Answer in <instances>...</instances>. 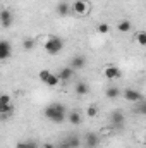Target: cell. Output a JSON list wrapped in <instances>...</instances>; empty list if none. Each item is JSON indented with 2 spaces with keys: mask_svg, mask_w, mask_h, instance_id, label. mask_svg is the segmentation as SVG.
Segmentation results:
<instances>
[{
  "mask_svg": "<svg viewBox=\"0 0 146 148\" xmlns=\"http://www.w3.org/2000/svg\"><path fill=\"white\" fill-rule=\"evenodd\" d=\"M45 117L55 124H60L67 119V112H65V107L62 103H50L46 109H45Z\"/></svg>",
  "mask_w": 146,
  "mask_h": 148,
  "instance_id": "1",
  "label": "cell"
},
{
  "mask_svg": "<svg viewBox=\"0 0 146 148\" xmlns=\"http://www.w3.org/2000/svg\"><path fill=\"white\" fill-rule=\"evenodd\" d=\"M62 48H64V41H62V38H59V36H50L45 41V50L48 53H52V55L59 53Z\"/></svg>",
  "mask_w": 146,
  "mask_h": 148,
  "instance_id": "2",
  "label": "cell"
},
{
  "mask_svg": "<svg viewBox=\"0 0 146 148\" xmlns=\"http://www.w3.org/2000/svg\"><path fill=\"white\" fill-rule=\"evenodd\" d=\"M81 138L79 136H76V134H69V136H65L62 141H59V145L57 148H79L81 147Z\"/></svg>",
  "mask_w": 146,
  "mask_h": 148,
  "instance_id": "3",
  "label": "cell"
},
{
  "mask_svg": "<svg viewBox=\"0 0 146 148\" xmlns=\"http://www.w3.org/2000/svg\"><path fill=\"white\" fill-rule=\"evenodd\" d=\"M83 145H84V148H98L100 147V136L96 133H88L83 140Z\"/></svg>",
  "mask_w": 146,
  "mask_h": 148,
  "instance_id": "4",
  "label": "cell"
},
{
  "mask_svg": "<svg viewBox=\"0 0 146 148\" xmlns=\"http://www.w3.org/2000/svg\"><path fill=\"white\" fill-rule=\"evenodd\" d=\"M124 122H126V117H124V114L120 110H113L110 114V124H112L115 129H120V127L124 126Z\"/></svg>",
  "mask_w": 146,
  "mask_h": 148,
  "instance_id": "5",
  "label": "cell"
},
{
  "mask_svg": "<svg viewBox=\"0 0 146 148\" xmlns=\"http://www.w3.org/2000/svg\"><path fill=\"white\" fill-rule=\"evenodd\" d=\"M124 98L127 100V102H141L143 100V95L138 91V90H132V88H127L126 91H124Z\"/></svg>",
  "mask_w": 146,
  "mask_h": 148,
  "instance_id": "6",
  "label": "cell"
},
{
  "mask_svg": "<svg viewBox=\"0 0 146 148\" xmlns=\"http://www.w3.org/2000/svg\"><path fill=\"white\" fill-rule=\"evenodd\" d=\"M10 52H12L10 43L7 40H2L0 41V60H7L10 57Z\"/></svg>",
  "mask_w": 146,
  "mask_h": 148,
  "instance_id": "7",
  "label": "cell"
},
{
  "mask_svg": "<svg viewBox=\"0 0 146 148\" xmlns=\"http://www.w3.org/2000/svg\"><path fill=\"white\" fill-rule=\"evenodd\" d=\"M0 21H2V26H3V28H9V26L12 24V21H14L12 12L7 10V9H3V10L0 12Z\"/></svg>",
  "mask_w": 146,
  "mask_h": 148,
  "instance_id": "8",
  "label": "cell"
},
{
  "mask_svg": "<svg viewBox=\"0 0 146 148\" xmlns=\"http://www.w3.org/2000/svg\"><path fill=\"white\" fill-rule=\"evenodd\" d=\"M86 66V57L84 55H74L71 60V67L72 69H83Z\"/></svg>",
  "mask_w": 146,
  "mask_h": 148,
  "instance_id": "9",
  "label": "cell"
},
{
  "mask_svg": "<svg viewBox=\"0 0 146 148\" xmlns=\"http://www.w3.org/2000/svg\"><path fill=\"white\" fill-rule=\"evenodd\" d=\"M105 77L107 79H119L120 77V69L115 67V66H108L105 69Z\"/></svg>",
  "mask_w": 146,
  "mask_h": 148,
  "instance_id": "10",
  "label": "cell"
},
{
  "mask_svg": "<svg viewBox=\"0 0 146 148\" xmlns=\"http://www.w3.org/2000/svg\"><path fill=\"white\" fill-rule=\"evenodd\" d=\"M72 7H74V10H76V12H77L79 16H81V14H86V12H88V3H86L84 0H76Z\"/></svg>",
  "mask_w": 146,
  "mask_h": 148,
  "instance_id": "11",
  "label": "cell"
},
{
  "mask_svg": "<svg viewBox=\"0 0 146 148\" xmlns=\"http://www.w3.org/2000/svg\"><path fill=\"white\" fill-rule=\"evenodd\" d=\"M67 119H69V122L72 124V126H79L81 122H83V115L79 114V112H69V115H67Z\"/></svg>",
  "mask_w": 146,
  "mask_h": 148,
  "instance_id": "12",
  "label": "cell"
},
{
  "mask_svg": "<svg viewBox=\"0 0 146 148\" xmlns=\"http://www.w3.org/2000/svg\"><path fill=\"white\" fill-rule=\"evenodd\" d=\"M59 76H60L62 81H69V79L74 76V69L72 67H62L60 73H59Z\"/></svg>",
  "mask_w": 146,
  "mask_h": 148,
  "instance_id": "13",
  "label": "cell"
},
{
  "mask_svg": "<svg viewBox=\"0 0 146 148\" xmlns=\"http://www.w3.org/2000/svg\"><path fill=\"white\" fill-rule=\"evenodd\" d=\"M16 148H38V143L35 140H24V141H19Z\"/></svg>",
  "mask_w": 146,
  "mask_h": 148,
  "instance_id": "14",
  "label": "cell"
},
{
  "mask_svg": "<svg viewBox=\"0 0 146 148\" xmlns=\"http://www.w3.org/2000/svg\"><path fill=\"white\" fill-rule=\"evenodd\" d=\"M134 112H138L139 115H146V100L143 98L141 102H136L134 105Z\"/></svg>",
  "mask_w": 146,
  "mask_h": 148,
  "instance_id": "15",
  "label": "cell"
},
{
  "mask_svg": "<svg viewBox=\"0 0 146 148\" xmlns=\"http://www.w3.org/2000/svg\"><path fill=\"white\" fill-rule=\"evenodd\" d=\"M74 90H76L77 95H86V93L89 91V86H88V83H77Z\"/></svg>",
  "mask_w": 146,
  "mask_h": 148,
  "instance_id": "16",
  "label": "cell"
},
{
  "mask_svg": "<svg viewBox=\"0 0 146 148\" xmlns=\"http://www.w3.org/2000/svg\"><path fill=\"white\" fill-rule=\"evenodd\" d=\"M0 114L3 119L10 117V114H14V107L12 105H0Z\"/></svg>",
  "mask_w": 146,
  "mask_h": 148,
  "instance_id": "17",
  "label": "cell"
},
{
  "mask_svg": "<svg viewBox=\"0 0 146 148\" xmlns=\"http://www.w3.org/2000/svg\"><path fill=\"white\" fill-rule=\"evenodd\" d=\"M57 14H59V16H67V14H69V3L60 2V3L57 5Z\"/></svg>",
  "mask_w": 146,
  "mask_h": 148,
  "instance_id": "18",
  "label": "cell"
},
{
  "mask_svg": "<svg viewBox=\"0 0 146 148\" xmlns=\"http://www.w3.org/2000/svg\"><path fill=\"white\" fill-rule=\"evenodd\" d=\"M119 93H120V91H119V88H117V86H108V88L105 90V95H107L108 98H117V97H119Z\"/></svg>",
  "mask_w": 146,
  "mask_h": 148,
  "instance_id": "19",
  "label": "cell"
},
{
  "mask_svg": "<svg viewBox=\"0 0 146 148\" xmlns=\"http://www.w3.org/2000/svg\"><path fill=\"white\" fill-rule=\"evenodd\" d=\"M117 28H119V31H120V33H127V31H131V23H129L127 19H124V21H120V23H119V26H117Z\"/></svg>",
  "mask_w": 146,
  "mask_h": 148,
  "instance_id": "20",
  "label": "cell"
},
{
  "mask_svg": "<svg viewBox=\"0 0 146 148\" xmlns=\"http://www.w3.org/2000/svg\"><path fill=\"white\" fill-rule=\"evenodd\" d=\"M60 81H62V79H60L59 74H50V77H48V81H46L45 84H48V86H57Z\"/></svg>",
  "mask_w": 146,
  "mask_h": 148,
  "instance_id": "21",
  "label": "cell"
},
{
  "mask_svg": "<svg viewBox=\"0 0 146 148\" xmlns=\"http://www.w3.org/2000/svg\"><path fill=\"white\" fill-rule=\"evenodd\" d=\"M136 40H138V43H139L141 47H146V31H139V33L136 35Z\"/></svg>",
  "mask_w": 146,
  "mask_h": 148,
  "instance_id": "22",
  "label": "cell"
},
{
  "mask_svg": "<svg viewBox=\"0 0 146 148\" xmlns=\"http://www.w3.org/2000/svg\"><path fill=\"white\" fill-rule=\"evenodd\" d=\"M23 48L24 50H33L35 48V40H31V38L29 40H24L23 41Z\"/></svg>",
  "mask_w": 146,
  "mask_h": 148,
  "instance_id": "23",
  "label": "cell"
},
{
  "mask_svg": "<svg viewBox=\"0 0 146 148\" xmlns=\"http://www.w3.org/2000/svg\"><path fill=\"white\" fill-rule=\"evenodd\" d=\"M50 71H46V69H43V71H40V81H43V83H46L48 81V77H50Z\"/></svg>",
  "mask_w": 146,
  "mask_h": 148,
  "instance_id": "24",
  "label": "cell"
},
{
  "mask_svg": "<svg viewBox=\"0 0 146 148\" xmlns=\"http://www.w3.org/2000/svg\"><path fill=\"white\" fill-rule=\"evenodd\" d=\"M0 105H10V97L3 93V95L0 97Z\"/></svg>",
  "mask_w": 146,
  "mask_h": 148,
  "instance_id": "25",
  "label": "cell"
},
{
  "mask_svg": "<svg viewBox=\"0 0 146 148\" xmlns=\"http://www.w3.org/2000/svg\"><path fill=\"white\" fill-rule=\"evenodd\" d=\"M96 114H98V109H96V107H93V105H91V107L88 109V112H86V115H88V117H96Z\"/></svg>",
  "mask_w": 146,
  "mask_h": 148,
  "instance_id": "26",
  "label": "cell"
},
{
  "mask_svg": "<svg viewBox=\"0 0 146 148\" xmlns=\"http://www.w3.org/2000/svg\"><path fill=\"white\" fill-rule=\"evenodd\" d=\"M98 33H102V35L108 33V26H107V24H100V26H98Z\"/></svg>",
  "mask_w": 146,
  "mask_h": 148,
  "instance_id": "27",
  "label": "cell"
},
{
  "mask_svg": "<svg viewBox=\"0 0 146 148\" xmlns=\"http://www.w3.org/2000/svg\"><path fill=\"white\" fill-rule=\"evenodd\" d=\"M43 148H57V147H55V145H52V143H45Z\"/></svg>",
  "mask_w": 146,
  "mask_h": 148,
  "instance_id": "28",
  "label": "cell"
},
{
  "mask_svg": "<svg viewBox=\"0 0 146 148\" xmlns=\"http://www.w3.org/2000/svg\"><path fill=\"white\" fill-rule=\"evenodd\" d=\"M145 141H146V133H145Z\"/></svg>",
  "mask_w": 146,
  "mask_h": 148,
  "instance_id": "29",
  "label": "cell"
}]
</instances>
